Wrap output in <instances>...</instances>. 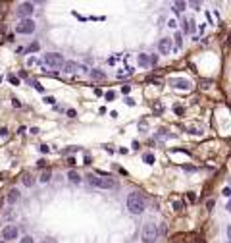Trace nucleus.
<instances>
[{
  "mask_svg": "<svg viewBox=\"0 0 231 243\" xmlns=\"http://www.w3.org/2000/svg\"><path fill=\"white\" fill-rule=\"evenodd\" d=\"M156 239H158V228H156V224L147 222L145 226H142V241H145V243H154Z\"/></svg>",
  "mask_w": 231,
  "mask_h": 243,
  "instance_id": "obj_3",
  "label": "nucleus"
},
{
  "mask_svg": "<svg viewBox=\"0 0 231 243\" xmlns=\"http://www.w3.org/2000/svg\"><path fill=\"white\" fill-rule=\"evenodd\" d=\"M191 6H193L195 10H200V2H191Z\"/></svg>",
  "mask_w": 231,
  "mask_h": 243,
  "instance_id": "obj_30",
  "label": "nucleus"
},
{
  "mask_svg": "<svg viewBox=\"0 0 231 243\" xmlns=\"http://www.w3.org/2000/svg\"><path fill=\"white\" fill-rule=\"evenodd\" d=\"M68 116H70V118H75V110H68Z\"/></svg>",
  "mask_w": 231,
  "mask_h": 243,
  "instance_id": "obj_37",
  "label": "nucleus"
},
{
  "mask_svg": "<svg viewBox=\"0 0 231 243\" xmlns=\"http://www.w3.org/2000/svg\"><path fill=\"white\" fill-rule=\"evenodd\" d=\"M129 91H131V89H129V85H125V87H122V93H123V95H127Z\"/></svg>",
  "mask_w": 231,
  "mask_h": 243,
  "instance_id": "obj_31",
  "label": "nucleus"
},
{
  "mask_svg": "<svg viewBox=\"0 0 231 243\" xmlns=\"http://www.w3.org/2000/svg\"><path fill=\"white\" fill-rule=\"evenodd\" d=\"M87 178H89V183H91V185L100 187V189H112V187H116V181L110 178V176H104V178H100V176L89 174Z\"/></svg>",
  "mask_w": 231,
  "mask_h": 243,
  "instance_id": "obj_2",
  "label": "nucleus"
},
{
  "mask_svg": "<svg viewBox=\"0 0 231 243\" xmlns=\"http://www.w3.org/2000/svg\"><path fill=\"white\" fill-rule=\"evenodd\" d=\"M12 104H14V106H16V108H19V106H21V102H19V101H17V98H14V101H12Z\"/></svg>",
  "mask_w": 231,
  "mask_h": 243,
  "instance_id": "obj_34",
  "label": "nucleus"
},
{
  "mask_svg": "<svg viewBox=\"0 0 231 243\" xmlns=\"http://www.w3.org/2000/svg\"><path fill=\"white\" fill-rule=\"evenodd\" d=\"M42 62H45L46 66H50V68H62L64 56H62V54H58V52H48V54H45Z\"/></svg>",
  "mask_w": 231,
  "mask_h": 243,
  "instance_id": "obj_5",
  "label": "nucleus"
},
{
  "mask_svg": "<svg viewBox=\"0 0 231 243\" xmlns=\"http://www.w3.org/2000/svg\"><path fill=\"white\" fill-rule=\"evenodd\" d=\"M33 85H35V89H37V91H41V93H42V91H45V89H42V85H41V83H37V81H35V83H33Z\"/></svg>",
  "mask_w": 231,
  "mask_h": 243,
  "instance_id": "obj_27",
  "label": "nucleus"
},
{
  "mask_svg": "<svg viewBox=\"0 0 231 243\" xmlns=\"http://www.w3.org/2000/svg\"><path fill=\"white\" fill-rule=\"evenodd\" d=\"M33 31H35V21H33L31 17L21 19L19 23L16 25V33H19V35H31Z\"/></svg>",
  "mask_w": 231,
  "mask_h": 243,
  "instance_id": "obj_4",
  "label": "nucleus"
},
{
  "mask_svg": "<svg viewBox=\"0 0 231 243\" xmlns=\"http://www.w3.org/2000/svg\"><path fill=\"white\" fill-rule=\"evenodd\" d=\"M231 195V191H229V187H225V189H224V197H229Z\"/></svg>",
  "mask_w": 231,
  "mask_h": 243,
  "instance_id": "obj_36",
  "label": "nucleus"
},
{
  "mask_svg": "<svg viewBox=\"0 0 231 243\" xmlns=\"http://www.w3.org/2000/svg\"><path fill=\"white\" fill-rule=\"evenodd\" d=\"M45 102H48V104H54V102H56V98H54V97H45Z\"/></svg>",
  "mask_w": 231,
  "mask_h": 243,
  "instance_id": "obj_25",
  "label": "nucleus"
},
{
  "mask_svg": "<svg viewBox=\"0 0 231 243\" xmlns=\"http://www.w3.org/2000/svg\"><path fill=\"white\" fill-rule=\"evenodd\" d=\"M33 4L31 2H23V4H19V8H17V16L19 17H23V19H27L31 14H33Z\"/></svg>",
  "mask_w": 231,
  "mask_h": 243,
  "instance_id": "obj_6",
  "label": "nucleus"
},
{
  "mask_svg": "<svg viewBox=\"0 0 231 243\" xmlns=\"http://www.w3.org/2000/svg\"><path fill=\"white\" fill-rule=\"evenodd\" d=\"M37 50H39V42H33L29 47V52H37Z\"/></svg>",
  "mask_w": 231,
  "mask_h": 243,
  "instance_id": "obj_24",
  "label": "nucleus"
},
{
  "mask_svg": "<svg viewBox=\"0 0 231 243\" xmlns=\"http://www.w3.org/2000/svg\"><path fill=\"white\" fill-rule=\"evenodd\" d=\"M19 243H35V241H33V237H31V236H23V237L19 239Z\"/></svg>",
  "mask_w": 231,
  "mask_h": 243,
  "instance_id": "obj_21",
  "label": "nucleus"
},
{
  "mask_svg": "<svg viewBox=\"0 0 231 243\" xmlns=\"http://www.w3.org/2000/svg\"><path fill=\"white\" fill-rule=\"evenodd\" d=\"M173 85L177 87V89H189V87H191V83L187 81V79H177V81H173Z\"/></svg>",
  "mask_w": 231,
  "mask_h": 243,
  "instance_id": "obj_11",
  "label": "nucleus"
},
{
  "mask_svg": "<svg viewBox=\"0 0 231 243\" xmlns=\"http://www.w3.org/2000/svg\"><path fill=\"white\" fill-rule=\"evenodd\" d=\"M62 70H64L65 73H73V72L77 70V64H75V62H64V64H62Z\"/></svg>",
  "mask_w": 231,
  "mask_h": 243,
  "instance_id": "obj_10",
  "label": "nucleus"
},
{
  "mask_svg": "<svg viewBox=\"0 0 231 243\" xmlns=\"http://www.w3.org/2000/svg\"><path fill=\"white\" fill-rule=\"evenodd\" d=\"M114 98H116V93H114V91H108V93H106V101H114Z\"/></svg>",
  "mask_w": 231,
  "mask_h": 243,
  "instance_id": "obj_23",
  "label": "nucleus"
},
{
  "mask_svg": "<svg viewBox=\"0 0 231 243\" xmlns=\"http://www.w3.org/2000/svg\"><path fill=\"white\" fill-rule=\"evenodd\" d=\"M189 201H191V203L196 201V195H195V193H189Z\"/></svg>",
  "mask_w": 231,
  "mask_h": 243,
  "instance_id": "obj_32",
  "label": "nucleus"
},
{
  "mask_svg": "<svg viewBox=\"0 0 231 243\" xmlns=\"http://www.w3.org/2000/svg\"><path fill=\"white\" fill-rule=\"evenodd\" d=\"M19 197H21V195H19L17 189H10V191H8V197H6V201H8L10 205H16V203L19 201Z\"/></svg>",
  "mask_w": 231,
  "mask_h": 243,
  "instance_id": "obj_9",
  "label": "nucleus"
},
{
  "mask_svg": "<svg viewBox=\"0 0 231 243\" xmlns=\"http://www.w3.org/2000/svg\"><path fill=\"white\" fill-rule=\"evenodd\" d=\"M145 197H142L141 193L133 191V193H129L127 195V208H129V212H133V214H142L145 212Z\"/></svg>",
  "mask_w": 231,
  "mask_h": 243,
  "instance_id": "obj_1",
  "label": "nucleus"
},
{
  "mask_svg": "<svg viewBox=\"0 0 231 243\" xmlns=\"http://www.w3.org/2000/svg\"><path fill=\"white\" fill-rule=\"evenodd\" d=\"M142 160H145L147 164H154V160H156V158H154V154H152V152H147L145 156H142Z\"/></svg>",
  "mask_w": 231,
  "mask_h": 243,
  "instance_id": "obj_17",
  "label": "nucleus"
},
{
  "mask_svg": "<svg viewBox=\"0 0 231 243\" xmlns=\"http://www.w3.org/2000/svg\"><path fill=\"white\" fill-rule=\"evenodd\" d=\"M0 135H2V137H6V135H8V129H6V127H2V129H0Z\"/></svg>",
  "mask_w": 231,
  "mask_h": 243,
  "instance_id": "obj_35",
  "label": "nucleus"
},
{
  "mask_svg": "<svg viewBox=\"0 0 231 243\" xmlns=\"http://www.w3.org/2000/svg\"><path fill=\"white\" fill-rule=\"evenodd\" d=\"M173 39H175V47H177V48H181V45H183V39H181V33H177V35H175Z\"/></svg>",
  "mask_w": 231,
  "mask_h": 243,
  "instance_id": "obj_18",
  "label": "nucleus"
},
{
  "mask_svg": "<svg viewBox=\"0 0 231 243\" xmlns=\"http://www.w3.org/2000/svg\"><path fill=\"white\" fill-rule=\"evenodd\" d=\"M158 48H160L162 54H170L171 52V39H160Z\"/></svg>",
  "mask_w": 231,
  "mask_h": 243,
  "instance_id": "obj_8",
  "label": "nucleus"
},
{
  "mask_svg": "<svg viewBox=\"0 0 231 243\" xmlns=\"http://www.w3.org/2000/svg\"><path fill=\"white\" fill-rule=\"evenodd\" d=\"M91 75H93V77H96V79H102V77H104V73H102L100 70H93V72H91Z\"/></svg>",
  "mask_w": 231,
  "mask_h": 243,
  "instance_id": "obj_20",
  "label": "nucleus"
},
{
  "mask_svg": "<svg viewBox=\"0 0 231 243\" xmlns=\"http://www.w3.org/2000/svg\"><path fill=\"white\" fill-rule=\"evenodd\" d=\"M148 62H150V64H156V62H158V56H156V54H152V56L148 58Z\"/></svg>",
  "mask_w": 231,
  "mask_h": 243,
  "instance_id": "obj_26",
  "label": "nucleus"
},
{
  "mask_svg": "<svg viewBox=\"0 0 231 243\" xmlns=\"http://www.w3.org/2000/svg\"><path fill=\"white\" fill-rule=\"evenodd\" d=\"M42 243H50V241H42Z\"/></svg>",
  "mask_w": 231,
  "mask_h": 243,
  "instance_id": "obj_38",
  "label": "nucleus"
},
{
  "mask_svg": "<svg viewBox=\"0 0 231 243\" xmlns=\"http://www.w3.org/2000/svg\"><path fill=\"white\" fill-rule=\"evenodd\" d=\"M173 206H175V211H181V208H183V203H179V201H177Z\"/></svg>",
  "mask_w": 231,
  "mask_h": 243,
  "instance_id": "obj_29",
  "label": "nucleus"
},
{
  "mask_svg": "<svg viewBox=\"0 0 231 243\" xmlns=\"http://www.w3.org/2000/svg\"><path fill=\"white\" fill-rule=\"evenodd\" d=\"M181 29H183L185 33H189V31H191V25H189V21H187V19L181 21Z\"/></svg>",
  "mask_w": 231,
  "mask_h": 243,
  "instance_id": "obj_19",
  "label": "nucleus"
},
{
  "mask_svg": "<svg viewBox=\"0 0 231 243\" xmlns=\"http://www.w3.org/2000/svg\"><path fill=\"white\" fill-rule=\"evenodd\" d=\"M50 178H52V172H50V170H46V172H42V176H41V181H42V183H48V181H50Z\"/></svg>",
  "mask_w": 231,
  "mask_h": 243,
  "instance_id": "obj_15",
  "label": "nucleus"
},
{
  "mask_svg": "<svg viewBox=\"0 0 231 243\" xmlns=\"http://www.w3.org/2000/svg\"><path fill=\"white\" fill-rule=\"evenodd\" d=\"M68 178H70V181H71V183H79V181H81V176L77 174L75 170H71V172L68 174Z\"/></svg>",
  "mask_w": 231,
  "mask_h": 243,
  "instance_id": "obj_12",
  "label": "nucleus"
},
{
  "mask_svg": "<svg viewBox=\"0 0 231 243\" xmlns=\"http://www.w3.org/2000/svg\"><path fill=\"white\" fill-rule=\"evenodd\" d=\"M8 79H10V83H12V85H19V79H17L16 75H8Z\"/></svg>",
  "mask_w": 231,
  "mask_h": 243,
  "instance_id": "obj_22",
  "label": "nucleus"
},
{
  "mask_svg": "<svg viewBox=\"0 0 231 243\" xmlns=\"http://www.w3.org/2000/svg\"><path fill=\"white\" fill-rule=\"evenodd\" d=\"M185 8H187V2H173V10L175 12H183Z\"/></svg>",
  "mask_w": 231,
  "mask_h": 243,
  "instance_id": "obj_16",
  "label": "nucleus"
},
{
  "mask_svg": "<svg viewBox=\"0 0 231 243\" xmlns=\"http://www.w3.org/2000/svg\"><path fill=\"white\" fill-rule=\"evenodd\" d=\"M125 102H127V104H129V106H133V104H135V101H133V98H129V97H127V98H125Z\"/></svg>",
  "mask_w": 231,
  "mask_h": 243,
  "instance_id": "obj_33",
  "label": "nucleus"
},
{
  "mask_svg": "<svg viewBox=\"0 0 231 243\" xmlns=\"http://www.w3.org/2000/svg\"><path fill=\"white\" fill-rule=\"evenodd\" d=\"M48 151H50L48 145H41V152H48Z\"/></svg>",
  "mask_w": 231,
  "mask_h": 243,
  "instance_id": "obj_28",
  "label": "nucleus"
},
{
  "mask_svg": "<svg viewBox=\"0 0 231 243\" xmlns=\"http://www.w3.org/2000/svg\"><path fill=\"white\" fill-rule=\"evenodd\" d=\"M139 66H142V68H148V66H150L147 54H139Z\"/></svg>",
  "mask_w": 231,
  "mask_h": 243,
  "instance_id": "obj_14",
  "label": "nucleus"
},
{
  "mask_svg": "<svg viewBox=\"0 0 231 243\" xmlns=\"http://www.w3.org/2000/svg\"><path fill=\"white\" fill-rule=\"evenodd\" d=\"M19 236V230L16 226H4L2 228V237L4 239H17Z\"/></svg>",
  "mask_w": 231,
  "mask_h": 243,
  "instance_id": "obj_7",
  "label": "nucleus"
},
{
  "mask_svg": "<svg viewBox=\"0 0 231 243\" xmlns=\"http://www.w3.org/2000/svg\"><path fill=\"white\" fill-rule=\"evenodd\" d=\"M21 180H23V183H25L27 187H33V185H35V178H33L31 174H25V176H23V178H21Z\"/></svg>",
  "mask_w": 231,
  "mask_h": 243,
  "instance_id": "obj_13",
  "label": "nucleus"
}]
</instances>
